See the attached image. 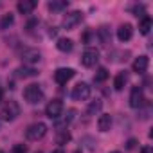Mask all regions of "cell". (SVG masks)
Returning a JSON list of instances; mask_svg holds the SVG:
<instances>
[{
    "mask_svg": "<svg viewBox=\"0 0 153 153\" xmlns=\"http://www.w3.org/2000/svg\"><path fill=\"white\" fill-rule=\"evenodd\" d=\"M24 99L29 103V105H38L43 101V90L40 85H27L25 90H24Z\"/></svg>",
    "mask_w": 153,
    "mask_h": 153,
    "instance_id": "1",
    "label": "cell"
},
{
    "mask_svg": "<svg viewBox=\"0 0 153 153\" xmlns=\"http://www.w3.org/2000/svg\"><path fill=\"white\" fill-rule=\"evenodd\" d=\"M45 133H47V124L43 123H34L25 130V137L29 140H40L45 137Z\"/></svg>",
    "mask_w": 153,
    "mask_h": 153,
    "instance_id": "2",
    "label": "cell"
},
{
    "mask_svg": "<svg viewBox=\"0 0 153 153\" xmlns=\"http://www.w3.org/2000/svg\"><path fill=\"white\" fill-rule=\"evenodd\" d=\"M81 20H83V13H81V11H72V13H67V15L63 16L61 27H63V29H67V31H70V29H74L76 25H78Z\"/></svg>",
    "mask_w": 153,
    "mask_h": 153,
    "instance_id": "3",
    "label": "cell"
},
{
    "mask_svg": "<svg viewBox=\"0 0 153 153\" xmlns=\"http://www.w3.org/2000/svg\"><path fill=\"white\" fill-rule=\"evenodd\" d=\"M0 115H2L4 121H15V119L20 115V106H18V103H16V101H9V103L2 108Z\"/></svg>",
    "mask_w": 153,
    "mask_h": 153,
    "instance_id": "4",
    "label": "cell"
},
{
    "mask_svg": "<svg viewBox=\"0 0 153 153\" xmlns=\"http://www.w3.org/2000/svg\"><path fill=\"white\" fill-rule=\"evenodd\" d=\"M99 61V51L97 49H94V47H88V49H85V52H83V56H81V63H83V67H94L96 63Z\"/></svg>",
    "mask_w": 153,
    "mask_h": 153,
    "instance_id": "5",
    "label": "cell"
},
{
    "mask_svg": "<svg viewBox=\"0 0 153 153\" xmlns=\"http://www.w3.org/2000/svg\"><path fill=\"white\" fill-rule=\"evenodd\" d=\"M90 97V87L88 83H78L72 90V99L74 101H85Z\"/></svg>",
    "mask_w": 153,
    "mask_h": 153,
    "instance_id": "6",
    "label": "cell"
},
{
    "mask_svg": "<svg viewBox=\"0 0 153 153\" xmlns=\"http://www.w3.org/2000/svg\"><path fill=\"white\" fill-rule=\"evenodd\" d=\"M74 68H67V67H61V68H58L56 72H54V81L58 83V85H65L67 81H70L72 78H74Z\"/></svg>",
    "mask_w": 153,
    "mask_h": 153,
    "instance_id": "7",
    "label": "cell"
},
{
    "mask_svg": "<svg viewBox=\"0 0 153 153\" xmlns=\"http://www.w3.org/2000/svg\"><path fill=\"white\" fill-rule=\"evenodd\" d=\"M61 112H63V103L59 99H52L45 108V115L49 119H58L61 115Z\"/></svg>",
    "mask_w": 153,
    "mask_h": 153,
    "instance_id": "8",
    "label": "cell"
},
{
    "mask_svg": "<svg viewBox=\"0 0 153 153\" xmlns=\"http://www.w3.org/2000/svg\"><path fill=\"white\" fill-rule=\"evenodd\" d=\"M142 103H144L142 88H140V87H133L131 92H130V106H131V108H140Z\"/></svg>",
    "mask_w": 153,
    "mask_h": 153,
    "instance_id": "9",
    "label": "cell"
},
{
    "mask_svg": "<svg viewBox=\"0 0 153 153\" xmlns=\"http://www.w3.org/2000/svg\"><path fill=\"white\" fill-rule=\"evenodd\" d=\"M22 59H24V63L33 65V63H38V61L42 59V54H40V51H36V49H25V51L22 52Z\"/></svg>",
    "mask_w": 153,
    "mask_h": 153,
    "instance_id": "10",
    "label": "cell"
},
{
    "mask_svg": "<svg viewBox=\"0 0 153 153\" xmlns=\"http://www.w3.org/2000/svg\"><path fill=\"white\" fill-rule=\"evenodd\" d=\"M36 0H20V2L16 4V9L22 13V15H31L36 7Z\"/></svg>",
    "mask_w": 153,
    "mask_h": 153,
    "instance_id": "11",
    "label": "cell"
},
{
    "mask_svg": "<svg viewBox=\"0 0 153 153\" xmlns=\"http://www.w3.org/2000/svg\"><path fill=\"white\" fill-rule=\"evenodd\" d=\"M131 36H133V27H131L130 24H123V25L117 29V38H119V42H128V40H131Z\"/></svg>",
    "mask_w": 153,
    "mask_h": 153,
    "instance_id": "12",
    "label": "cell"
},
{
    "mask_svg": "<svg viewBox=\"0 0 153 153\" xmlns=\"http://www.w3.org/2000/svg\"><path fill=\"white\" fill-rule=\"evenodd\" d=\"M148 67H149V58H148V56H139V58L133 61V72H137V74L146 72Z\"/></svg>",
    "mask_w": 153,
    "mask_h": 153,
    "instance_id": "13",
    "label": "cell"
},
{
    "mask_svg": "<svg viewBox=\"0 0 153 153\" xmlns=\"http://www.w3.org/2000/svg\"><path fill=\"white\" fill-rule=\"evenodd\" d=\"M97 128H99L101 131H108V130L112 128V115H110V114L99 115V119H97Z\"/></svg>",
    "mask_w": 153,
    "mask_h": 153,
    "instance_id": "14",
    "label": "cell"
},
{
    "mask_svg": "<svg viewBox=\"0 0 153 153\" xmlns=\"http://www.w3.org/2000/svg\"><path fill=\"white\" fill-rule=\"evenodd\" d=\"M56 47H58V51H61V52H70L72 47H74V43H72L70 38H58Z\"/></svg>",
    "mask_w": 153,
    "mask_h": 153,
    "instance_id": "15",
    "label": "cell"
},
{
    "mask_svg": "<svg viewBox=\"0 0 153 153\" xmlns=\"http://www.w3.org/2000/svg\"><path fill=\"white\" fill-rule=\"evenodd\" d=\"M67 6H68L67 0H51V2H49V9L52 13H59V11L67 9Z\"/></svg>",
    "mask_w": 153,
    "mask_h": 153,
    "instance_id": "16",
    "label": "cell"
},
{
    "mask_svg": "<svg viewBox=\"0 0 153 153\" xmlns=\"http://www.w3.org/2000/svg\"><path fill=\"white\" fill-rule=\"evenodd\" d=\"M151 27H153V20H151L149 16H144V18L140 20V24H139V31H140L142 34H148V33L151 31Z\"/></svg>",
    "mask_w": 153,
    "mask_h": 153,
    "instance_id": "17",
    "label": "cell"
},
{
    "mask_svg": "<svg viewBox=\"0 0 153 153\" xmlns=\"http://www.w3.org/2000/svg\"><path fill=\"white\" fill-rule=\"evenodd\" d=\"M101 108H103V101H101V99H96V101H92V103L87 106V114H88V115H96V114L101 112Z\"/></svg>",
    "mask_w": 153,
    "mask_h": 153,
    "instance_id": "18",
    "label": "cell"
},
{
    "mask_svg": "<svg viewBox=\"0 0 153 153\" xmlns=\"http://www.w3.org/2000/svg\"><path fill=\"white\" fill-rule=\"evenodd\" d=\"M38 72L34 70V68H31V67H20L18 70H16V76L18 78H33V76H36Z\"/></svg>",
    "mask_w": 153,
    "mask_h": 153,
    "instance_id": "19",
    "label": "cell"
},
{
    "mask_svg": "<svg viewBox=\"0 0 153 153\" xmlns=\"http://www.w3.org/2000/svg\"><path fill=\"white\" fill-rule=\"evenodd\" d=\"M124 85H126V74L124 72H119L115 76V79H114V87H115V90H123Z\"/></svg>",
    "mask_w": 153,
    "mask_h": 153,
    "instance_id": "20",
    "label": "cell"
},
{
    "mask_svg": "<svg viewBox=\"0 0 153 153\" xmlns=\"http://www.w3.org/2000/svg\"><path fill=\"white\" fill-rule=\"evenodd\" d=\"M99 38H101L103 45H108V43H110V38H112V36H110V29L105 27V25L99 27Z\"/></svg>",
    "mask_w": 153,
    "mask_h": 153,
    "instance_id": "21",
    "label": "cell"
},
{
    "mask_svg": "<svg viewBox=\"0 0 153 153\" xmlns=\"http://www.w3.org/2000/svg\"><path fill=\"white\" fill-rule=\"evenodd\" d=\"M106 78H108V70L101 67V68H97V72L94 76V81L96 83H103V81H106Z\"/></svg>",
    "mask_w": 153,
    "mask_h": 153,
    "instance_id": "22",
    "label": "cell"
},
{
    "mask_svg": "<svg viewBox=\"0 0 153 153\" xmlns=\"http://www.w3.org/2000/svg\"><path fill=\"white\" fill-rule=\"evenodd\" d=\"M68 140H70V133H68L67 130H59V131H58V137H56V142L63 146V144H67Z\"/></svg>",
    "mask_w": 153,
    "mask_h": 153,
    "instance_id": "23",
    "label": "cell"
},
{
    "mask_svg": "<svg viewBox=\"0 0 153 153\" xmlns=\"http://www.w3.org/2000/svg\"><path fill=\"white\" fill-rule=\"evenodd\" d=\"M13 22H15L13 15H11V13H7V15H4L2 22H0V27H2V29H9V27L13 25Z\"/></svg>",
    "mask_w": 153,
    "mask_h": 153,
    "instance_id": "24",
    "label": "cell"
},
{
    "mask_svg": "<svg viewBox=\"0 0 153 153\" xmlns=\"http://www.w3.org/2000/svg\"><path fill=\"white\" fill-rule=\"evenodd\" d=\"M13 153H27V146L16 144V146H13Z\"/></svg>",
    "mask_w": 153,
    "mask_h": 153,
    "instance_id": "25",
    "label": "cell"
},
{
    "mask_svg": "<svg viewBox=\"0 0 153 153\" xmlns=\"http://www.w3.org/2000/svg\"><path fill=\"white\" fill-rule=\"evenodd\" d=\"M144 11H146V7H144V6H137V7L133 9L135 16H142V18H144Z\"/></svg>",
    "mask_w": 153,
    "mask_h": 153,
    "instance_id": "26",
    "label": "cell"
},
{
    "mask_svg": "<svg viewBox=\"0 0 153 153\" xmlns=\"http://www.w3.org/2000/svg\"><path fill=\"white\" fill-rule=\"evenodd\" d=\"M74 117H76V110H68V115H67V119H65V123L68 124L70 121H74Z\"/></svg>",
    "mask_w": 153,
    "mask_h": 153,
    "instance_id": "27",
    "label": "cell"
},
{
    "mask_svg": "<svg viewBox=\"0 0 153 153\" xmlns=\"http://www.w3.org/2000/svg\"><path fill=\"white\" fill-rule=\"evenodd\" d=\"M135 144H137V140H135V139H130V140L126 142V149H133Z\"/></svg>",
    "mask_w": 153,
    "mask_h": 153,
    "instance_id": "28",
    "label": "cell"
},
{
    "mask_svg": "<svg viewBox=\"0 0 153 153\" xmlns=\"http://www.w3.org/2000/svg\"><path fill=\"white\" fill-rule=\"evenodd\" d=\"M140 153H153V149H151V146H142Z\"/></svg>",
    "mask_w": 153,
    "mask_h": 153,
    "instance_id": "29",
    "label": "cell"
},
{
    "mask_svg": "<svg viewBox=\"0 0 153 153\" xmlns=\"http://www.w3.org/2000/svg\"><path fill=\"white\" fill-rule=\"evenodd\" d=\"M52 153H63V149H61V148H58V149H54Z\"/></svg>",
    "mask_w": 153,
    "mask_h": 153,
    "instance_id": "30",
    "label": "cell"
},
{
    "mask_svg": "<svg viewBox=\"0 0 153 153\" xmlns=\"http://www.w3.org/2000/svg\"><path fill=\"white\" fill-rule=\"evenodd\" d=\"M2 96H4V92H2V88H0V101H2Z\"/></svg>",
    "mask_w": 153,
    "mask_h": 153,
    "instance_id": "31",
    "label": "cell"
},
{
    "mask_svg": "<svg viewBox=\"0 0 153 153\" xmlns=\"http://www.w3.org/2000/svg\"><path fill=\"white\" fill-rule=\"evenodd\" d=\"M112 153H121V151H112Z\"/></svg>",
    "mask_w": 153,
    "mask_h": 153,
    "instance_id": "32",
    "label": "cell"
},
{
    "mask_svg": "<svg viewBox=\"0 0 153 153\" xmlns=\"http://www.w3.org/2000/svg\"><path fill=\"white\" fill-rule=\"evenodd\" d=\"M0 128H2V121H0Z\"/></svg>",
    "mask_w": 153,
    "mask_h": 153,
    "instance_id": "33",
    "label": "cell"
}]
</instances>
